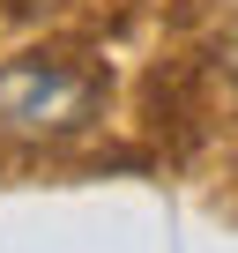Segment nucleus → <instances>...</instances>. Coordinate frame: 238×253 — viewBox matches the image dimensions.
<instances>
[{"mask_svg":"<svg viewBox=\"0 0 238 253\" xmlns=\"http://www.w3.org/2000/svg\"><path fill=\"white\" fill-rule=\"evenodd\" d=\"M97 104V82L89 75H67L52 60H15L0 67V126L8 134H67V126H82Z\"/></svg>","mask_w":238,"mask_h":253,"instance_id":"obj_1","label":"nucleus"},{"mask_svg":"<svg viewBox=\"0 0 238 253\" xmlns=\"http://www.w3.org/2000/svg\"><path fill=\"white\" fill-rule=\"evenodd\" d=\"M231 75H238V45H231Z\"/></svg>","mask_w":238,"mask_h":253,"instance_id":"obj_2","label":"nucleus"}]
</instances>
